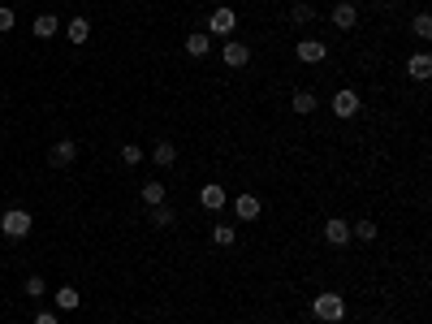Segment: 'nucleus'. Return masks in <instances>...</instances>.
I'll return each instance as SVG.
<instances>
[{
  "mask_svg": "<svg viewBox=\"0 0 432 324\" xmlns=\"http://www.w3.org/2000/svg\"><path fill=\"white\" fill-rule=\"evenodd\" d=\"M311 316L324 320V324H342V320H346V299H342L337 290H324V294L311 299Z\"/></svg>",
  "mask_w": 432,
  "mask_h": 324,
  "instance_id": "f257e3e1",
  "label": "nucleus"
},
{
  "mask_svg": "<svg viewBox=\"0 0 432 324\" xmlns=\"http://www.w3.org/2000/svg\"><path fill=\"white\" fill-rule=\"evenodd\" d=\"M30 212L26 208H9L5 216H0V234H5V238H13V242H22L26 234H30Z\"/></svg>",
  "mask_w": 432,
  "mask_h": 324,
  "instance_id": "f03ea898",
  "label": "nucleus"
},
{
  "mask_svg": "<svg viewBox=\"0 0 432 324\" xmlns=\"http://www.w3.org/2000/svg\"><path fill=\"white\" fill-rule=\"evenodd\" d=\"M234 26H238V13H234L229 5L212 9V18H208V35H221V40H234Z\"/></svg>",
  "mask_w": 432,
  "mask_h": 324,
  "instance_id": "7ed1b4c3",
  "label": "nucleus"
},
{
  "mask_svg": "<svg viewBox=\"0 0 432 324\" xmlns=\"http://www.w3.org/2000/svg\"><path fill=\"white\" fill-rule=\"evenodd\" d=\"M329 108H333V117H354L359 113V108H364V95H359V91H337L333 100H329Z\"/></svg>",
  "mask_w": 432,
  "mask_h": 324,
  "instance_id": "20e7f679",
  "label": "nucleus"
},
{
  "mask_svg": "<svg viewBox=\"0 0 432 324\" xmlns=\"http://www.w3.org/2000/svg\"><path fill=\"white\" fill-rule=\"evenodd\" d=\"M74 160H78V143H74V138L52 143V152H48V164H52V169H69Z\"/></svg>",
  "mask_w": 432,
  "mask_h": 324,
  "instance_id": "39448f33",
  "label": "nucleus"
},
{
  "mask_svg": "<svg viewBox=\"0 0 432 324\" xmlns=\"http://www.w3.org/2000/svg\"><path fill=\"white\" fill-rule=\"evenodd\" d=\"M294 56H299L303 65H320L324 56H329V44H324V40H299V44H294Z\"/></svg>",
  "mask_w": 432,
  "mask_h": 324,
  "instance_id": "423d86ee",
  "label": "nucleus"
},
{
  "mask_svg": "<svg viewBox=\"0 0 432 324\" xmlns=\"http://www.w3.org/2000/svg\"><path fill=\"white\" fill-rule=\"evenodd\" d=\"M221 61H225L229 69H246V65H251V48H246V44H238V40H225Z\"/></svg>",
  "mask_w": 432,
  "mask_h": 324,
  "instance_id": "0eeeda50",
  "label": "nucleus"
},
{
  "mask_svg": "<svg viewBox=\"0 0 432 324\" xmlns=\"http://www.w3.org/2000/svg\"><path fill=\"white\" fill-rule=\"evenodd\" d=\"M329 22H333L337 30H354V26H359V9L350 5V0H337L333 13H329Z\"/></svg>",
  "mask_w": 432,
  "mask_h": 324,
  "instance_id": "6e6552de",
  "label": "nucleus"
},
{
  "mask_svg": "<svg viewBox=\"0 0 432 324\" xmlns=\"http://www.w3.org/2000/svg\"><path fill=\"white\" fill-rule=\"evenodd\" d=\"M324 242H329V246H350V225L342 221V216H333V221H324Z\"/></svg>",
  "mask_w": 432,
  "mask_h": 324,
  "instance_id": "1a4fd4ad",
  "label": "nucleus"
},
{
  "mask_svg": "<svg viewBox=\"0 0 432 324\" xmlns=\"http://www.w3.org/2000/svg\"><path fill=\"white\" fill-rule=\"evenodd\" d=\"M407 74H411L415 83H428V78H432V56H428V52L407 56Z\"/></svg>",
  "mask_w": 432,
  "mask_h": 324,
  "instance_id": "9d476101",
  "label": "nucleus"
},
{
  "mask_svg": "<svg viewBox=\"0 0 432 324\" xmlns=\"http://www.w3.org/2000/svg\"><path fill=\"white\" fill-rule=\"evenodd\" d=\"M199 203H203L208 212H221V208L229 203V195H225V186H216V182H208V186L199 191Z\"/></svg>",
  "mask_w": 432,
  "mask_h": 324,
  "instance_id": "9b49d317",
  "label": "nucleus"
},
{
  "mask_svg": "<svg viewBox=\"0 0 432 324\" xmlns=\"http://www.w3.org/2000/svg\"><path fill=\"white\" fill-rule=\"evenodd\" d=\"M229 203H234V216H238V221H256L260 208H264L256 195H238V199H229Z\"/></svg>",
  "mask_w": 432,
  "mask_h": 324,
  "instance_id": "f8f14e48",
  "label": "nucleus"
},
{
  "mask_svg": "<svg viewBox=\"0 0 432 324\" xmlns=\"http://www.w3.org/2000/svg\"><path fill=\"white\" fill-rule=\"evenodd\" d=\"M65 35H69V44H87V40H91V18H83V13L69 18V22H65Z\"/></svg>",
  "mask_w": 432,
  "mask_h": 324,
  "instance_id": "ddd939ff",
  "label": "nucleus"
},
{
  "mask_svg": "<svg viewBox=\"0 0 432 324\" xmlns=\"http://www.w3.org/2000/svg\"><path fill=\"white\" fill-rule=\"evenodd\" d=\"M30 30H35V40H52V35L61 30V18L56 13H40V18L30 22Z\"/></svg>",
  "mask_w": 432,
  "mask_h": 324,
  "instance_id": "4468645a",
  "label": "nucleus"
},
{
  "mask_svg": "<svg viewBox=\"0 0 432 324\" xmlns=\"http://www.w3.org/2000/svg\"><path fill=\"white\" fill-rule=\"evenodd\" d=\"M186 52H191V56H208V52H212V35H208V30H191V35H186Z\"/></svg>",
  "mask_w": 432,
  "mask_h": 324,
  "instance_id": "2eb2a0df",
  "label": "nucleus"
},
{
  "mask_svg": "<svg viewBox=\"0 0 432 324\" xmlns=\"http://www.w3.org/2000/svg\"><path fill=\"white\" fill-rule=\"evenodd\" d=\"M316 104H320V100H316V91H294V95H290V108H294L299 117L316 113Z\"/></svg>",
  "mask_w": 432,
  "mask_h": 324,
  "instance_id": "dca6fc26",
  "label": "nucleus"
},
{
  "mask_svg": "<svg viewBox=\"0 0 432 324\" xmlns=\"http://www.w3.org/2000/svg\"><path fill=\"white\" fill-rule=\"evenodd\" d=\"M56 307H61V311H78V307H83V299H78L74 285H61V290H56Z\"/></svg>",
  "mask_w": 432,
  "mask_h": 324,
  "instance_id": "f3484780",
  "label": "nucleus"
},
{
  "mask_svg": "<svg viewBox=\"0 0 432 324\" xmlns=\"http://www.w3.org/2000/svg\"><path fill=\"white\" fill-rule=\"evenodd\" d=\"M148 212H152V225H156V229H169V225L177 221V212H173L169 203H156V208H148Z\"/></svg>",
  "mask_w": 432,
  "mask_h": 324,
  "instance_id": "a211bd4d",
  "label": "nucleus"
},
{
  "mask_svg": "<svg viewBox=\"0 0 432 324\" xmlns=\"http://www.w3.org/2000/svg\"><path fill=\"white\" fill-rule=\"evenodd\" d=\"M173 160H177V148H173V143H164V138H160L156 148H152V164H164V169H169Z\"/></svg>",
  "mask_w": 432,
  "mask_h": 324,
  "instance_id": "6ab92c4d",
  "label": "nucleus"
},
{
  "mask_svg": "<svg viewBox=\"0 0 432 324\" xmlns=\"http://www.w3.org/2000/svg\"><path fill=\"white\" fill-rule=\"evenodd\" d=\"M234 238H238V234H234L229 221H216V225H212V242H216V246H234Z\"/></svg>",
  "mask_w": 432,
  "mask_h": 324,
  "instance_id": "aec40b11",
  "label": "nucleus"
},
{
  "mask_svg": "<svg viewBox=\"0 0 432 324\" xmlns=\"http://www.w3.org/2000/svg\"><path fill=\"white\" fill-rule=\"evenodd\" d=\"M350 242H376V221H359V225H350Z\"/></svg>",
  "mask_w": 432,
  "mask_h": 324,
  "instance_id": "412c9836",
  "label": "nucleus"
},
{
  "mask_svg": "<svg viewBox=\"0 0 432 324\" xmlns=\"http://www.w3.org/2000/svg\"><path fill=\"white\" fill-rule=\"evenodd\" d=\"M138 195H143V203H148V208H156V203H164V199H169V195H164V182H148Z\"/></svg>",
  "mask_w": 432,
  "mask_h": 324,
  "instance_id": "4be33fe9",
  "label": "nucleus"
},
{
  "mask_svg": "<svg viewBox=\"0 0 432 324\" xmlns=\"http://www.w3.org/2000/svg\"><path fill=\"white\" fill-rule=\"evenodd\" d=\"M44 290H48L44 277H40V272H30V277H26V299H44Z\"/></svg>",
  "mask_w": 432,
  "mask_h": 324,
  "instance_id": "5701e85b",
  "label": "nucleus"
},
{
  "mask_svg": "<svg viewBox=\"0 0 432 324\" xmlns=\"http://www.w3.org/2000/svg\"><path fill=\"white\" fill-rule=\"evenodd\" d=\"M411 30L419 35V40H432V18H428V13H415V22H411Z\"/></svg>",
  "mask_w": 432,
  "mask_h": 324,
  "instance_id": "b1692460",
  "label": "nucleus"
},
{
  "mask_svg": "<svg viewBox=\"0 0 432 324\" xmlns=\"http://www.w3.org/2000/svg\"><path fill=\"white\" fill-rule=\"evenodd\" d=\"M13 26H18V13H13L9 5H0V35H9Z\"/></svg>",
  "mask_w": 432,
  "mask_h": 324,
  "instance_id": "393cba45",
  "label": "nucleus"
},
{
  "mask_svg": "<svg viewBox=\"0 0 432 324\" xmlns=\"http://www.w3.org/2000/svg\"><path fill=\"white\" fill-rule=\"evenodd\" d=\"M121 160H126V164H138V160H143V148H134V143H126V148H121Z\"/></svg>",
  "mask_w": 432,
  "mask_h": 324,
  "instance_id": "a878e982",
  "label": "nucleus"
},
{
  "mask_svg": "<svg viewBox=\"0 0 432 324\" xmlns=\"http://www.w3.org/2000/svg\"><path fill=\"white\" fill-rule=\"evenodd\" d=\"M311 18H316V9L307 5V0H303V5H294V22H299V26H303V22H311Z\"/></svg>",
  "mask_w": 432,
  "mask_h": 324,
  "instance_id": "bb28decb",
  "label": "nucleus"
},
{
  "mask_svg": "<svg viewBox=\"0 0 432 324\" xmlns=\"http://www.w3.org/2000/svg\"><path fill=\"white\" fill-rule=\"evenodd\" d=\"M35 324H61V320H56L52 311H40V316H35Z\"/></svg>",
  "mask_w": 432,
  "mask_h": 324,
  "instance_id": "cd10ccee",
  "label": "nucleus"
},
{
  "mask_svg": "<svg viewBox=\"0 0 432 324\" xmlns=\"http://www.w3.org/2000/svg\"><path fill=\"white\" fill-rule=\"evenodd\" d=\"M268 324H281V320H268Z\"/></svg>",
  "mask_w": 432,
  "mask_h": 324,
  "instance_id": "c85d7f7f",
  "label": "nucleus"
},
{
  "mask_svg": "<svg viewBox=\"0 0 432 324\" xmlns=\"http://www.w3.org/2000/svg\"><path fill=\"white\" fill-rule=\"evenodd\" d=\"M0 104H5V95H0Z\"/></svg>",
  "mask_w": 432,
  "mask_h": 324,
  "instance_id": "c756f323",
  "label": "nucleus"
}]
</instances>
